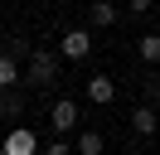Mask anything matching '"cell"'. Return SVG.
Masks as SVG:
<instances>
[{"label": "cell", "mask_w": 160, "mask_h": 155, "mask_svg": "<svg viewBox=\"0 0 160 155\" xmlns=\"http://www.w3.org/2000/svg\"><path fill=\"white\" fill-rule=\"evenodd\" d=\"M24 82H34V87H53V82H58V58H53L49 48H34L29 63H24Z\"/></svg>", "instance_id": "obj_1"}, {"label": "cell", "mask_w": 160, "mask_h": 155, "mask_svg": "<svg viewBox=\"0 0 160 155\" xmlns=\"http://www.w3.org/2000/svg\"><path fill=\"white\" fill-rule=\"evenodd\" d=\"M78 121H82L78 102H68V97L49 102V126H53V131H78Z\"/></svg>", "instance_id": "obj_2"}, {"label": "cell", "mask_w": 160, "mask_h": 155, "mask_svg": "<svg viewBox=\"0 0 160 155\" xmlns=\"http://www.w3.org/2000/svg\"><path fill=\"white\" fill-rule=\"evenodd\" d=\"M0 150H5V155H39V136H34L29 126H15V131L5 136Z\"/></svg>", "instance_id": "obj_3"}, {"label": "cell", "mask_w": 160, "mask_h": 155, "mask_svg": "<svg viewBox=\"0 0 160 155\" xmlns=\"http://www.w3.org/2000/svg\"><path fill=\"white\" fill-rule=\"evenodd\" d=\"M58 48H63V58H88L92 53V29H68L58 39Z\"/></svg>", "instance_id": "obj_4"}, {"label": "cell", "mask_w": 160, "mask_h": 155, "mask_svg": "<svg viewBox=\"0 0 160 155\" xmlns=\"http://www.w3.org/2000/svg\"><path fill=\"white\" fill-rule=\"evenodd\" d=\"M88 102H92V107H112V102H117V82L102 78V73H92V78H88Z\"/></svg>", "instance_id": "obj_5"}, {"label": "cell", "mask_w": 160, "mask_h": 155, "mask_svg": "<svg viewBox=\"0 0 160 155\" xmlns=\"http://www.w3.org/2000/svg\"><path fill=\"white\" fill-rule=\"evenodd\" d=\"M131 131L136 136H155L160 131V112L155 107H136V112H131Z\"/></svg>", "instance_id": "obj_6"}, {"label": "cell", "mask_w": 160, "mask_h": 155, "mask_svg": "<svg viewBox=\"0 0 160 155\" xmlns=\"http://www.w3.org/2000/svg\"><path fill=\"white\" fill-rule=\"evenodd\" d=\"M20 58L15 53H0V92H15V87H20Z\"/></svg>", "instance_id": "obj_7"}, {"label": "cell", "mask_w": 160, "mask_h": 155, "mask_svg": "<svg viewBox=\"0 0 160 155\" xmlns=\"http://www.w3.org/2000/svg\"><path fill=\"white\" fill-rule=\"evenodd\" d=\"M88 24H97V29L117 24V5H107V0H92V5H88Z\"/></svg>", "instance_id": "obj_8"}, {"label": "cell", "mask_w": 160, "mask_h": 155, "mask_svg": "<svg viewBox=\"0 0 160 155\" xmlns=\"http://www.w3.org/2000/svg\"><path fill=\"white\" fill-rule=\"evenodd\" d=\"M136 48H141V58H146V63H160V34H155V29H146Z\"/></svg>", "instance_id": "obj_9"}, {"label": "cell", "mask_w": 160, "mask_h": 155, "mask_svg": "<svg viewBox=\"0 0 160 155\" xmlns=\"http://www.w3.org/2000/svg\"><path fill=\"white\" fill-rule=\"evenodd\" d=\"M73 150H78V155H102V136H97V131H78Z\"/></svg>", "instance_id": "obj_10"}, {"label": "cell", "mask_w": 160, "mask_h": 155, "mask_svg": "<svg viewBox=\"0 0 160 155\" xmlns=\"http://www.w3.org/2000/svg\"><path fill=\"white\" fill-rule=\"evenodd\" d=\"M24 112V97L20 92H0V116H20Z\"/></svg>", "instance_id": "obj_11"}, {"label": "cell", "mask_w": 160, "mask_h": 155, "mask_svg": "<svg viewBox=\"0 0 160 155\" xmlns=\"http://www.w3.org/2000/svg\"><path fill=\"white\" fill-rule=\"evenodd\" d=\"M44 155H78V150H73L68 141H49V145H44Z\"/></svg>", "instance_id": "obj_12"}, {"label": "cell", "mask_w": 160, "mask_h": 155, "mask_svg": "<svg viewBox=\"0 0 160 155\" xmlns=\"http://www.w3.org/2000/svg\"><path fill=\"white\" fill-rule=\"evenodd\" d=\"M150 97H155V112H160V82H155V87H150Z\"/></svg>", "instance_id": "obj_13"}, {"label": "cell", "mask_w": 160, "mask_h": 155, "mask_svg": "<svg viewBox=\"0 0 160 155\" xmlns=\"http://www.w3.org/2000/svg\"><path fill=\"white\" fill-rule=\"evenodd\" d=\"M0 155H5V150H0Z\"/></svg>", "instance_id": "obj_14"}]
</instances>
